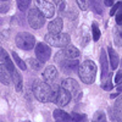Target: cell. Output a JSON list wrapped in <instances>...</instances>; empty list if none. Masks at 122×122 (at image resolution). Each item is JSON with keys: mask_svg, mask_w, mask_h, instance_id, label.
Masks as SVG:
<instances>
[{"mask_svg": "<svg viewBox=\"0 0 122 122\" xmlns=\"http://www.w3.org/2000/svg\"><path fill=\"white\" fill-rule=\"evenodd\" d=\"M50 55H51V49L49 48L48 44L45 43H38L36 45V57L40 61V62H46V61L50 59Z\"/></svg>", "mask_w": 122, "mask_h": 122, "instance_id": "7", "label": "cell"}, {"mask_svg": "<svg viewBox=\"0 0 122 122\" xmlns=\"http://www.w3.org/2000/svg\"><path fill=\"white\" fill-rule=\"evenodd\" d=\"M61 87L65 88V89H67L71 94H75L76 92L79 89L78 83L76 82L75 79H72V78H66V79H64L62 82H61Z\"/></svg>", "mask_w": 122, "mask_h": 122, "instance_id": "13", "label": "cell"}, {"mask_svg": "<svg viewBox=\"0 0 122 122\" xmlns=\"http://www.w3.org/2000/svg\"><path fill=\"white\" fill-rule=\"evenodd\" d=\"M64 27V22H62V18H55L54 21H51L49 25H48V29L50 33H59L61 32V29Z\"/></svg>", "mask_w": 122, "mask_h": 122, "instance_id": "14", "label": "cell"}, {"mask_svg": "<svg viewBox=\"0 0 122 122\" xmlns=\"http://www.w3.org/2000/svg\"><path fill=\"white\" fill-rule=\"evenodd\" d=\"M12 81V77H11V72L10 70L4 65V64H0V82L5 86H9Z\"/></svg>", "mask_w": 122, "mask_h": 122, "instance_id": "12", "label": "cell"}, {"mask_svg": "<svg viewBox=\"0 0 122 122\" xmlns=\"http://www.w3.org/2000/svg\"><path fill=\"white\" fill-rule=\"evenodd\" d=\"M121 82H122V70L118 71V72L116 73V77H115V83H116V84H118V83H121Z\"/></svg>", "mask_w": 122, "mask_h": 122, "instance_id": "35", "label": "cell"}, {"mask_svg": "<svg viewBox=\"0 0 122 122\" xmlns=\"http://www.w3.org/2000/svg\"><path fill=\"white\" fill-rule=\"evenodd\" d=\"M78 75H79V78L83 83L92 84L95 81V76H97L95 64L90 60H86L84 62L78 67Z\"/></svg>", "mask_w": 122, "mask_h": 122, "instance_id": "2", "label": "cell"}, {"mask_svg": "<svg viewBox=\"0 0 122 122\" xmlns=\"http://www.w3.org/2000/svg\"><path fill=\"white\" fill-rule=\"evenodd\" d=\"M116 23L118 26H122V5L118 7V10L116 11Z\"/></svg>", "mask_w": 122, "mask_h": 122, "instance_id": "31", "label": "cell"}, {"mask_svg": "<svg viewBox=\"0 0 122 122\" xmlns=\"http://www.w3.org/2000/svg\"><path fill=\"white\" fill-rule=\"evenodd\" d=\"M16 45L22 49V50H26V51H28V50H32L36 45V38L34 36H32L30 33H27V32H21L18 33L16 36Z\"/></svg>", "mask_w": 122, "mask_h": 122, "instance_id": "4", "label": "cell"}, {"mask_svg": "<svg viewBox=\"0 0 122 122\" xmlns=\"http://www.w3.org/2000/svg\"><path fill=\"white\" fill-rule=\"evenodd\" d=\"M115 107H117L121 112H122V97H120L117 100H116V105H115Z\"/></svg>", "mask_w": 122, "mask_h": 122, "instance_id": "36", "label": "cell"}, {"mask_svg": "<svg viewBox=\"0 0 122 122\" xmlns=\"http://www.w3.org/2000/svg\"><path fill=\"white\" fill-rule=\"evenodd\" d=\"M27 18H28L29 26L32 27L33 29H39L40 27H43L44 23H45V16L39 11L38 7L37 9L33 7V9L28 10Z\"/></svg>", "mask_w": 122, "mask_h": 122, "instance_id": "5", "label": "cell"}, {"mask_svg": "<svg viewBox=\"0 0 122 122\" xmlns=\"http://www.w3.org/2000/svg\"><path fill=\"white\" fill-rule=\"evenodd\" d=\"M45 43L49 45H53L56 48H65L70 43V36L67 33H48L44 37Z\"/></svg>", "mask_w": 122, "mask_h": 122, "instance_id": "3", "label": "cell"}, {"mask_svg": "<svg viewBox=\"0 0 122 122\" xmlns=\"http://www.w3.org/2000/svg\"><path fill=\"white\" fill-rule=\"evenodd\" d=\"M11 77H12V81H14V84H15V88L17 92H21L22 90V87H23V81H22V77L20 75V72L14 68L11 71Z\"/></svg>", "mask_w": 122, "mask_h": 122, "instance_id": "17", "label": "cell"}, {"mask_svg": "<svg viewBox=\"0 0 122 122\" xmlns=\"http://www.w3.org/2000/svg\"><path fill=\"white\" fill-rule=\"evenodd\" d=\"M54 118L55 121H59V122H68V121H72V116L68 115L67 112H65L64 110L61 109H56L54 110Z\"/></svg>", "mask_w": 122, "mask_h": 122, "instance_id": "16", "label": "cell"}, {"mask_svg": "<svg viewBox=\"0 0 122 122\" xmlns=\"http://www.w3.org/2000/svg\"><path fill=\"white\" fill-rule=\"evenodd\" d=\"M30 1H32V0H17V6L21 11H25V10H27L29 7Z\"/></svg>", "mask_w": 122, "mask_h": 122, "instance_id": "26", "label": "cell"}, {"mask_svg": "<svg viewBox=\"0 0 122 122\" xmlns=\"http://www.w3.org/2000/svg\"><path fill=\"white\" fill-rule=\"evenodd\" d=\"M90 3H92V7L97 14L99 15L103 14V5H104L103 0H90Z\"/></svg>", "mask_w": 122, "mask_h": 122, "instance_id": "21", "label": "cell"}, {"mask_svg": "<svg viewBox=\"0 0 122 122\" xmlns=\"http://www.w3.org/2000/svg\"><path fill=\"white\" fill-rule=\"evenodd\" d=\"M78 6L81 10H83V11H86V10H88L89 7V3H90V0H76Z\"/></svg>", "mask_w": 122, "mask_h": 122, "instance_id": "28", "label": "cell"}, {"mask_svg": "<svg viewBox=\"0 0 122 122\" xmlns=\"http://www.w3.org/2000/svg\"><path fill=\"white\" fill-rule=\"evenodd\" d=\"M72 120H73V121H86V120H87V116H86V115L77 114V112H73V114H72Z\"/></svg>", "mask_w": 122, "mask_h": 122, "instance_id": "33", "label": "cell"}, {"mask_svg": "<svg viewBox=\"0 0 122 122\" xmlns=\"http://www.w3.org/2000/svg\"><path fill=\"white\" fill-rule=\"evenodd\" d=\"M99 60H100V66H101V82L104 83L110 77V75H109V59H107V55H106L104 49L100 51Z\"/></svg>", "mask_w": 122, "mask_h": 122, "instance_id": "10", "label": "cell"}, {"mask_svg": "<svg viewBox=\"0 0 122 122\" xmlns=\"http://www.w3.org/2000/svg\"><path fill=\"white\" fill-rule=\"evenodd\" d=\"M33 93H34V97L39 101L48 103V101H51L54 89L45 81H38L37 79L33 82Z\"/></svg>", "mask_w": 122, "mask_h": 122, "instance_id": "1", "label": "cell"}, {"mask_svg": "<svg viewBox=\"0 0 122 122\" xmlns=\"http://www.w3.org/2000/svg\"><path fill=\"white\" fill-rule=\"evenodd\" d=\"M10 7H11L10 0H0V14H6Z\"/></svg>", "mask_w": 122, "mask_h": 122, "instance_id": "24", "label": "cell"}, {"mask_svg": "<svg viewBox=\"0 0 122 122\" xmlns=\"http://www.w3.org/2000/svg\"><path fill=\"white\" fill-rule=\"evenodd\" d=\"M92 36H93V40L94 42H98L101 33H100V29L98 27V25L95 22H93V25H92Z\"/></svg>", "mask_w": 122, "mask_h": 122, "instance_id": "25", "label": "cell"}, {"mask_svg": "<svg viewBox=\"0 0 122 122\" xmlns=\"http://www.w3.org/2000/svg\"><path fill=\"white\" fill-rule=\"evenodd\" d=\"M59 64L62 68L64 72H73L78 68V59H68L66 56H64V59H57Z\"/></svg>", "mask_w": 122, "mask_h": 122, "instance_id": "9", "label": "cell"}, {"mask_svg": "<svg viewBox=\"0 0 122 122\" xmlns=\"http://www.w3.org/2000/svg\"><path fill=\"white\" fill-rule=\"evenodd\" d=\"M36 5L38 10L42 12L46 18H51L55 14V7L51 3L46 1V0H36Z\"/></svg>", "mask_w": 122, "mask_h": 122, "instance_id": "8", "label": "cell"}, {"mask_svg": "<svg viewBox=\"0 0 122 122\" xmlns=\"http://www.w3.org/2000/svg\"><path fill=\"white\" fill-rule=\"evenodd\" d=\"M114 40L115 44L121 46L122 45V28L121 27H116L114 30Z\"/></svg>", "mask_w": 122, "mask_h": 122, "instance_id": "22", "label": "cell"}, {"mask_svg": "<svg viewBox=\"0 0 122 122\" xmlns=\"http://www.w3.org/2000/svg\"><path fill=\"white\" fill-rule=\"evenodd\" d=\"M101 88L103 89H105V90H110V89H112L114 88V86H112V82H111V76L105 81V82L101 84Z\"/></svg>", "mask_w": 122, "mask_h": 122, "instance_id": "30", "label": "cell"}, {"mask_svg": "<svg viewBox=\"0 0 122 122\" xmlns=\"http://www.w3.org/2000/svg\"><path fill=\"white\" fill-rule=\"evenodd\" d=\"M107 51H109V60H110L111 68H112V70H116L117 66H118V55H117V53H116L111 46L107 48Z\"/></svg>", "mask_w": 122, "mask_h": 122, "instance_id": "19", "label": "cell"}, {"mask_svg": "<svg viewBox=\"0 0 122 122\" xmlns=\"http://www.w3.org/2000/svg\"><path fill=\"white\" fill-rule=\"evenodd\" d=\"M94 121H106V116L103 111H97L94 114Z\"/></svg>", "mask_w": 122, "mask_h": 122, "instance_id": "32", "label": "cell"}, {"mask_svg": "<svg viewBox=\"0 0 122 122\" xmlns=\"http://www.w3.org/2000/svg\"><path fill=\"white\" fill-rule=\"evenodd\" d=\"M28 62H29L30 66H32L33 70H39L40 67H42V65H43V62H40L38 59H29Z\"/></svg>", "mask_w": 122, "mask_h": 122, "instance_id": "27", "label": "cell"}, {"mask_svg": "<svg viewBox=\"0 0 122 122\" xmlns=\"http://www.w3.org/2000/svg\"><path fill=\"white\" fill-rule=\"evenodd\" d=\"M71 97H72V94H71L67 89L60 87V88H57V89L54 90L51 101H53V103H55L57 106L62 107V106L67 105L70 101H71Z\"/></svg>", "mask_w": 122, "mask_h": 122, "instance_id": "6", "label": "cell"}, {"mask_svg": "<svg viewBox=\"0 0 122 122\" xmlns=\"http://www.w3.org/2000/svg\"><path fill=\"white\" fill-rule=\"evenodd\" d=\"M109 114H110L111 121H122V112H121L117 107L110 109V110H109Z\"/></svg>", "mask_w": 122, "mask_h": 122, "instance_id": "20", "label": "cell"}, {"mask_svg": "<svg viewBox=\"0 0 122 122\" xmlns=\"http://www.w3.org/2000/svg\"><path fill=\"white\" fill-rule=\"evenodd\" d=\"M0 60H1V61H3V64L10 70V72H11V71L15 68V66H14V64H12L11 59H10L9 54L6 53V50L3 49L1 46H0Z\"/></svg>", "mask_w": 122, "mask_h": 122, "instance_id": "18", "label": "cell"}, {"mask_svg": "<svg viewBox=\"0 0 122 122\" xmlns=\"http://www.w3.org/2000/svg\"><path fill=\"white\" fill-rule=\"evenodd\" d=\"M122 5V1H118V3H115L114 5H112V7H111V10H110V16H114L115 14H116V11L118 10V7Z\"/></svg>", "mask_w": 122, "mask_h": 122, "instance_id": "34", "label": "cell"}, {"mask_svg": "<svg viewBox=\"0 0 122 122\" xmlns=\"http://www.w3.org/2000/svg\"><path fill=\"white\" fill-rule=\"evenodd\" d=\"M103 1H104V5H106V6H112L115 0H103Z\"/></svg>", "mask_w": 122, "mask_h": 122, "instance_id": "37", "label": "cell"}, {"mask_svg": "<svg viewBox=\"0 0 122 122\" xmlns=\"http://www.w3.org/2000/svg\"><path fill=\"white\" fill-rule=\"evenodd\" d=\"M12 57H14V61H15V62H16V65L20 67V68H21V70H26L27 68V66H26V62H25V61L21 59V57H20L15 51H12Z\"/></svg>", "mask_w": 122, "mask_h": 122, "instance_id": "23", "label": "cell"}, {"mask_svg": "<svg viewBox=\"0 0 122 122\" xmlns=\"http://www.w3.org/2000/svg\"><path fill=\"white\" fill-rule=\"evenodd\" d=\"M117 90H118V92H122V83H118V86H117Z\"/></svg>", "mask_w": 122, "mask_h": 122, "instance_id": "38", "label": "cell"}, {"mask_svg": "<svg viewBox=\"0 0 122 122\" xmlns=\"http://www.w3.org/2000/svg\"><path fill=\"white\" fill-rule=\"evenodd\" d=\"M62 53L68 59H78L81 56V51H79V50L77 48L72 46V45H68V44L65 46V49L62 50Z\"/></svg>", "mask_w": 122, "mask_h": 122, "instance_id": "15", "label": "cell"}, {"mask_svg": "<svg viewBox=\"0 0 122 122\" xmlns=\"http://www.w3.org/2000/svg\"><path fill=\"white\" fill-rule=\"evenodd\" d=\"M53 1L55 3L56 7L60 12H64V10L66 9V3H65V0H53Z\"/></svg>", "mask_w": 122, "mask_h": 122, "instance_id": "29", "label": "cell"}, {"mask_svg": "<svg viewBox=\"0 0 122 122\" xmlns=\"http://www.w3.org/2000/svg\"><path fill=\"white\" fill-rule=\"evenodd\" d=\"M57 76H59V72L55 66H46L45 70L43 71V79L49 84L55 83V81L57 79Z\"/></svg>", "mask_w": 122, "mask_h": 122, "instance_id": "11", "label": "cell"}]
</instances>
